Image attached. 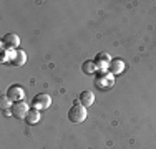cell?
<instances>
[{
  "instance_id": "3957f363",
  "label": "cell",
  "mask_w": 156,
  "mask_h": 149,
  "mask_svg": "<svg viewBox=\"0 0 156 149\" xmlns=\"http://www.w3.org/2000/svg\"><path fill=\"white\" fill-rule=\"evenodd\" d=\"M95 86L98 89H101V91L110 89L111 86H113V76H111V73L100 71L98 74H96V78H95Z\"/></svg>"
},
{
  "instance_id": "7a4b0ae2",
  "label": "cell",
  "mask_w": 156,
  "mask_h": 149,
  "mask_svg": "<svg viewBox=\"0 0 156 149\" xmlns=\"http://www.w3.org/2000/svg\"><path fill=\"white\" fill-rule=\"evenodd\" d=\"M50 104H51V98L47 93H40V95H37L35 98L32 99V108L37 111H45L50 108Z\"/></svg>"
},
{
  "instance_id": "6da1fadb",
  "label": "cell",
  "mask_w": 156,
  "mask_h": 149,
  "mask_svg": "<svg viewBox=\"0 0 156 149\" xmlns=\"http://www.w3.org/2000/svg\"><path fill=\"white\" fill-rule=\"evenodd\" d=\"M68 119H70V123H75V124L83 123L87 119V108L83 104H80L78 101H75V104L68 111Z\"/></svg>"
},
{
  "instance_id": "277c9868",
  "label": "cell",
  "mask_w": 156,
  "mask_h": 149,
  "mask_svg": "<svg viewBox=\"0 0 156 149\" xmlns=\"http://www.w3.org/2000/svg\"><path fill=\"white\" fill-rule=\"evenodd\" d=\"M28 111H30V108H28V104L25 101L13 103L12 108H10V114H12L13 118H17V119H25L27 114H28Z\"/></svg>"
},
{
  "instance_id": "52a82bcc",
  "label": "cell",
  "mask_w": 156,
  "mask_h": 149,
  "mask_svg": "<svg viewBox=\"0 0 156 149\" xmlns=\"http://www.w3.org/2000/svg\"><path fill=\"white\" fill-rule=\"evenodd\" d=\"M18 43H20V38H18V35L15 33H7V35H3L2 38V48L5 50V48H17Z\"/></svg>"
},
{
  "instance_id": "4fadbf2b",
  "label": "cell",
  "mask_w": 156,
  "mask_h": 149,
  "mask_svg": "<svg viewBox=\"0 0 156 149\" xmlns=\"http://www.w3.org/2000/svg\"><path fill=\"white\" fill-rule=\"evenodd\" d=\"M10 99L7 98V96H2V98H0V108H2V109H7V108L10 106Z\"/></svg>"
},
{
  "instance_id": "5b68a950",
  "label": "cell",
  "mask_w": 156,
  "mask_h": 149,
  "mask_svg": "<svg viewBox=\"0 0 156 149\" xmlns=\"http://www.w3.org/2000/svg\"><path fill=\"white\" fill-rule=\"evenodd\" d=\"M7 98L12 103H18V101H25V89L18 85H12L9 89H7Z\"/></svg>"
},
{
  "instance_id": "7c38bea8",
  "label": "cell",
  "mask_w": 156,
  "mask_h": 149,
  "mask_svg": "<svg viewBox=\"0 0 156 149\" xmlns=\"http://www.w3.org/2000/svg\"><path fill=\"white\" fill-rule=\"evenodd\" d=\"M81 70H83L85 74H91V73H95L96 70H98V66H96L95 61L87 60V61H83V65H81Z\"/></svg>"
},
{
  "instance_id": "9c48e42d",
  "label": "cell",
  "mask_w": 156,
  "mask_h": 149,
  "mask_svg": "<svg viewBox=\"0 0 156 149\" xmlns=\"http://www.w3.org/2000/svg\"><path fill=\"white\" fill-rule=\"evenodd\" d=\"M108 70H110L111 74H120V73H123V70H125V63L118 58H113L108 65Z\"/></svg>"
},
{
  "instance_id": "ba28073f",
  "label": "cell",
  "mask_w": 156,
  "mask_h": 149,
  "mask_svg": "<svg viewBox=\"0 0 156 149\" xmlns=\"http://www.w3.org/2000/svg\"><path fill=\"white\" fill-rule=\"evenodd\" d=\"M78 103L83 104L85 108H90L91 104L95 103V95L91 91H81L80 93V98H78Z\"/></svg>"
},
{
  "instance_id": "30bf717a",
  "label": "cell",
  "mask_w": 156,
  "mask_h": 149,
  "mask_svg": "<svg viewBox=\"0 0 156 149\" xmlns=\"http://www.w3.org/2000/svg\"><path fill=\"white\" fill-rule=\"evenodd\" d=\"M110 61H111V58H110L108 53H98L96 55V60H95V63H96L98 68H108Z\"/></svg>"
},
{
  "instance_id": "8fae6325",
  "label": "cell",
  "mask_w": 156,
  "mask_h": 149,
  "mask_svg": "<svg viewBox=\"0 0 156 149\" xmlns=\"http://www.w3.org/2000/svg\"><path fill=\"white\" fill-rule=\"evenodd\" d=\"M40 121V111H37V109H30L28 111V114H27V118H25V123L27 124H37V123Z\"/></svg>"
},
{
  "instance_id": "8992f818",
  "label": "cell",
  "mask_w": 156,
  "mask_h": 149,
  "mask_svg": "<svg viewBox=\"0 0 156 149\" xmlns=\"http://www.w3.org/2000/svg\"><path fill=\"white\" fill-rule=\"evenodd\" d=\"M25 61H27V53L22 50H15L13 53H10V58H9V63L13 66H23Z\"/></svg>"
}]
</instances>
